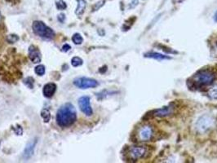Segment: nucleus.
I'll return each mask as SVG.
<instances>
[{"label": "nucleus", "mask_w": 217, "mask_h": 163, "mask_svg": "<svg viewBox=\"0 0 217 163\" xmlns=\"http://www.w3.org/2000/svg\"><path fill=\"white\" fill-rule=\"evenodd\" d=\"M77 120L75 108L70 103L61 105L57 112V122L60 127H69Z\"/></svg>", "instance_id": "obj_1"}, {"label": "nucleus", "mask_w": 217, "mask_h": 163, "mask_svg": "<svg viewBox=\"0 0 217 163\" xmlns=\"http://www.w3.org/2000/svg\"><path fill=\"white\" fill-rule=\"evenodd\" d=\"M215 73L208 69H203L198 71L192 78V83L195 87H203L209 86L215 80Z\"/></svg>", "instance_id": "obj_2"}, {"label": "nucleus", "mask_w": 217, "mask_h": 163, "mask_svg": "<svg viewBox=\"0 0 217 163\" xmlns=\"http://www.w3.org/2000/svg\"><path fill=\"white\" fill-rule=\"evenodd\" d=\"M32 29L37 36L46 40H52L55 38V32L42 21L35 20L32 25Z\"/></svg>", "instance_id": "obj_3"}, {"label": "nucleus", "mask_w": 217, "mask_h": 163, "mask_svg": "<svg viewBox=\"0 0 217 163\" xmlns=\"http://www.w3.org/2000/svg\"><path fill=\"white\" fill-rule=\"evenodd\" d=\"M215 126V119L210 115H203L197 119L195 128L200 134H205Z\"/></svg>", "instance_id": "obj_4"}, {"label": "nucleus", "mask_w": 217, "mask_h": 163, "mask_svg": "<svg viewBox=\"0 0 217 163\" xmlns=\"http://www.w3.org/2000/svg\"><path fill=\"white\" fill-rule=\"evenodd\" d=\"M73 85L80 89H88V88H95L99 85L98 82L96 79L90 78L87 77L77 78L73 80Z\"/></svg>", "instance_id": "obj_5"}, {"label": "nucleus", "mask_w": 217, "mask_h": 163, "mask_svg": "<svg viewBox=\"0 0 217 163\" xmlns=\"http://www.w3.org/2000/svg\"><path fill=\"white\" fill-rule=\"evenodd\" d=\"M147 149L144 146H133L131 147L128 151L130 158L133 160H139L141 158H144L146 156Z\"/></svg>", "instance_id": "obj_6"}, {"label": "nucleus", "mask_w": 217, "mask_h": 163, "mask_svg": "<svg viewBox=\"0 0 217 163\" xmlns=\"http://www.w3.org/2000/svg\"><path fill=\"white\" fill-rule=\"evenodd\" d=\"M79 106L80 110L86 116H91L93 113L92 109L91 106L90 97L89 96H82L79 99Z\"/></svg>", "instance_id": "obj_7"}, {"label": "nucleus", "mask_w": 217, "mask_h": 163, "mask_svg": "<svg viewBox=\"0 0 217 163\" xmlns=\"http://www.w3.org/2000/svg\"><path fill=\"white\" fill-rule=\"evenodd\" d=\"M153 135V131L152 127L149 125H144L139 130L138 139L140 140V141L147 142L152 139Z\"/></svg>", "instance_id": "obj_8"}, {"label": "nucleus", "mask_w": 217, "mask_h": 163, "mask_svg": "<svg viewBox=\"0 0 217 163\" xmlns=\"http://www.w3.org/2000/svg\"><path fill=\"white\" fill-rule=\"evenodd\" d=\"M29 57L31 61L34 64L39 63L42 59V56H41V53H40L39 48L34 45H31L29 48Z\"/></svg>", "instance_id": "obj_9"}, {"label": "nucleus", "mask_w": 217, "mask_h": 163, "mask_svg": "<svg viewBox=\"0 0 217 163\" xmlns=\"http://www.w3.org/2000/svg\"><path fill=\"white\" fill-rule=\"evenodd\" d=\"M36 144V139L31 140L26 144V149H25L24 152H23V158H24V159H29V158L32 157V155L34 154V149H35Z\"/></svg>", "instance_id": "obj_10"}, {"label": "nucleus", "mask_w": 217, "mask_h": 163, "mask_svg": "<svg viewBox=\"0 0 217 163\" xmlns=\"http://www.w3.org/2000/svg\"><path fill=\"white\" fill-rule=\"evenodd\" d=\"M57 91V85L53 83V82H49L43 87L42 89V93L43 96L47 97V98H51L53 96V95Z\"/></svg>", "instance_id": "obj_11"}, {"label": "nucleus", "mask_w": 217, "mask_h": 163, "mask_svg": "<svg viewBox=\"0 0 217 163\" xmlns=\"http://www.w3.org/2000/svg\"><path fill=\"white\" fill-rule=\"evenodd\" d=\"M174 108L172 105H169V106H166V107L161 108L159 109L154 110L153 112V115L155 117H166V116H169L173 112Z\"/></svg>", "instance_id": "obj_12"}, {"label": "nucleus", "mask_w": 217, "mask_h": 163, "mask_svg": "<svg viewBox=\"0 0 217 163\" xmlns=\"http://www.w3.org/2000/svg\"><path fill=\"white\" fill-rule=\"evenodd\" d=\"M87 8V2L86 0H78L77 1V8L75 9V14L78 17L82 16L84 13L85 9Z\"/></svg>", "instance_id": "obj_13"}, {"label": "nucleus", "mask_w": 217, "mask_h": 163, "mask_svg": "<svg viewBox=\"0 0 217 163\" xmlns=\"http://www.w3.org/2000/svg\"><path fill=\"white\" fill-rule=\"evenodd\" d=\"M144 57L146 58H152V59L158 60H170L171 57L163 54L158 53V52H148L144 54Z\"/></svg>", "instance_id": "obj_14"}, {"label": "nucleus", "mask_w": 217, "mask_h": 163, "mask_svg": "<svg viewBox=\"0 0 217 163\" xmlns=\"http://www.w3.org/2000/svg\"><path fill=\"white\" fill-rule=\"evenodd\" d=\"M41 117L43 119V121L48 123L49 122V121L51 120V113H50V111L47 109H43L41 111Z\"/></svg>", "instance_id": "obj_15"}, {"label": "nucleus", "mask_w": 217, "mask_h": 163, "mask_svg": "<svg viewBox=\"0 0 217 163\" xmlns=\"http://www.w3.org/2000/svg\"><path fill=\"white\" fill-rule=\"evenodd\" d=\"M72 41L74 44H76V45H80V44H82V42H83V38H82V35L79 33H76V34H74L72 36Z\"/></svg>", "instance_id": "obj_16"}, {"label": "nucleus", "mask_w": 217, "mask_h": 163, "mask_svg": "<svg viewBox=\"0 0 217 163\" xmlns=\"http://www.w3.org/2000/svg\"><path fill=\"white\" fill-rule=\"evenodd\" d=\"M55 3H56V7L58 10L63 11V10L67 8V4L64 0H56Z\"/></svg>", "instance_id": "obj_17"}, {"label": "nucleus", "mask_w": 217, "mask_h": 163, "mask_svg": "<svg viewBox=\"0 0 217 163\" xmlns=\"http://www.w3.org/2000/svg\"><path fill=\"white\" fill-rule=\"evenodd\" d=\"M82 60L79 57V56H74L72 58L71 60V65H73V67H79V66H81L82 65Z\"/></svg>", "instance_id": "obj_18"}, {"label": "nucleus", "mask_w": 217, "mask_h": 163, "mask_svg": "<svg viewBox=\"0 0 217 163\" xmlns=\"http://www.w3.org/2000/svg\"><path fill=\"white\" fill-rule=\"evenodd\" d=\"M34 71H35V73H36V74L39 75V76H42V75L45 73V71H46L45 66L43 65H39L38 66L35 67Z\"/></svg>", "instance_id": "obj_19"}, {"label": "nucleus", "mask_w": 217, "mask_h": 163, "mask_svg": "<svg viewBox=\"0 0 217 163\" xmlns=\"http://www.w3.org/2000/svg\"><path fill=\"white\" fill-rule=\"evenodd\" d=\"M24 83H25L26 86H27L29 89H32V88H34V79L32 77H27V78L24 80Z\"/></svg>", "instance_id": "obj_20"}, {"label": "nucleus", "mask_w": 217, "mask_h": 163, "mask_svg": "<svg viewBox=\"0 0 217 163\" xmlns=\"http://www.w3.org/2000/svg\"><path fill=\"white\" fill-rule=\"evenodd\" d=\"M208 96L212 100H217V86L209 90Z\"/></svg>", "instance_id": "obj_21"}, {"label": "nucleus", "mask_w": 217, "mask_h": 163, "mask_svg": "<svg viewBox=\"0 0 217 163\" xmlns=\"http://www.w3.org/2000/svg\"><path fill=\"white\" fill-rule=\"evenodd\" d=\"M7 40L9 43H14V42H17L19 40V38L15 35V34H11V35H8L7 38Z\"/></svg>", "instance_id": "obj_22"}, {"label": "nucleus", "mask_w": 217, "mask_h": 163, "mask_svg": "<svg viewBox=\"0 0 217 163\" xmlns=\"http://www.w3.org/2000/svg\"><path fill=\"white\" fill-rule=\"evenodd\" d=\"M105 3V0H101V1H99L98 3H96L95 5L93 6V11H97L99 9L101 8L102 6L104 5Z\"/></svg>", "instance_id": "obj_23"}, {"label": "nucleus", "mask_w": 217, "mask_h": 163, "mask_svg": "<svg viewBox=\"0 0 217 163\" xmlns=\"http://www.w3.org/2000/svg\"><path fill=\"white\" fill-rule=\"evenodd\" d=\"M139 4V0H132L129 4V9L135 8L136 6Z\"/></svg>", "instance_id": "obj_24"}, {"label": "nucleus", "mask_w": 217, "mask_h": 163, "mask_svg": "<svg viewBox=\"0 0 217 163\" xmlns=\"http://www.w3.org/2000/svg\"><path fill=\"white\" fill-rule=\"evenodd\" d=\"M57 19L59 20L60 23H63L65 20V15L63 14V13H60L57 16Z\"/></svg>", "instance_id": "obj_25"}, {"label": "nucleus", "mask_w": 217, "mask_h": 163, "mask_svg": "<svg viewBox=\"0 0 217 163\" xmlns=\"http://www.w3.org/2000/svg\"><path fill=\"white\" fill-rule=\"evenodd\" d=\"M71 49V47L69 44H65V45L62 47V51H65V52H67L68 51H70Z\"/></svg>", "instance_id": "obj_26"}, {"label": "nucleus", "mask_w": 217, "mask_h": 163, "mask_svg": "<svg viewBox=\"0 0 217 163\" xmlns=\"http://www.w3.org/2000/svg\"><path fill=\"white\" fill-rule=\"evenodd\" d=\"M214 20H215V22L217 23V11H215V15H214Z\"/></svg>", "instance_id": "obj_27"}, {"label": "nucleus", "mask_w": 217, "mask_h": 163, "mask_svg": "<svg viewBox=\"0 0 217 163\" xmlns=\"http://www.w3.org/2000/svg\"><path fill=\"white\" fill-rule=\"evenodd\" d=\"M0 20H1V14H0Z\"/></svg>", "instance_id": "obj_28"}]
</instances>
